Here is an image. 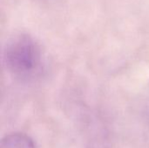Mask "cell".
I'll use <instances>...</instances> for the list:
<instances>
[{"label": "cell", "mask_w": 149, "mask_h": 148, "mask_svg": "<svg viewBox=\"0 0 149 148\" xmlns=\"http://www.w3.org/2000/svg\"><path fill=\"white\" fill-rule=\"evenodd\" d=\"M3 60L9 72L21 80L37 78L43 70V54L38 43L29 34L19 33L7 40Z\"/></svg>", "instance_id": "1"}, {"label": "cell", "mask_w": 149, "mask_h": 148, "mask_svg": "<svg viewBox=\"0 0 149 148\" xmlns=\"http://www.w3.org/2000/svg\"><path fill=\"white\" fill-rule=\"evenodd\" d=\"M0 148H36L34 140L23 133H12L3 138Z\"/></svg>", "instance_id": "2"}]
</instances>
